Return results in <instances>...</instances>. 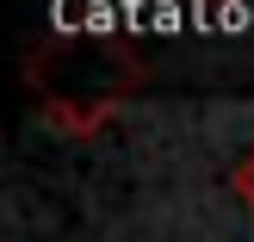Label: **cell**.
I'll list each match as a JSON object with an SVG mask.
<instances>
[{"label":"cell","mask_w":254,"mask_h":242,"mask_svg":"<svg viewBox=\"0 0 254 242\" xmlns=\"http://www.w3.org/2000/svg\"><path fill=\"white\" fill-rule=\"evenodd\" d=\"M236 193L248 199V211H254V143H248V156L236 161Z\"/></svg>","instance_id":"1"}]
</instances>
